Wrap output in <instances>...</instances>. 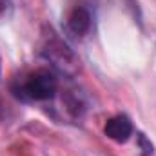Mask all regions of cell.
<instances>
[{
    "label": "cell",
    "instance_id": "cell-1",
    "mask_svg": "<svg viewBox=\"0 0 156 156\" xmlns=\"http://www.w3.org/2000/svg\"><path fill=\"white\" fill-rule=\"evenodd\" d=\"M56 89H58L56 76L49 69H37L22 83V96L27 100L44 102V100H51Z\"/></svg>",
    "mask_w": 156,
    "mask_h": 156
},
{
    "label": "cell",
    "instance_id": "cell-2",
    "mask_svg": "<svg viewBox=\"0 0 156 156\" xmlns=\"http://www.w3.org/2000/svg\"><path fill=\"white\" fill-rule=\"evenodd\" d=\"M104 133L109 140H113L116 144H125L133 136V122L125 115H116L105 122Z\"/></svg>",
    "mask_w": 156,
    "mask_h": 156
},
{
    "label": "cell",
    "instance_id": "cell-3",
    "mask_svg": "<svg viewBox=\"0 0 156 156\" xmlns=\"http://www.w3.org/2000/svg\"><path fill=\"white\" fill-rule=\"evenodd\" d=\"M91 24H93L91 13H89V9H85L83 5H76V7L69 13V16H67V26H69L71 33H75L78 37L87 35L89 29H91Z\"/></svg>",
    "mask_w": 156,
    "mask_h": 156
},
{
    "label": "cell",
    "instance_id": "cell-4",
    "mask_svg": "<svg viewBox=\"0 0 156 156\" xmlns=\"http://www.w3.org/2000/svg\"><path fill=\"white\" fill-rule=\"evenodd\" d=\"M5 4H7V0H0V13L5 9Z\"/></svg>",
    "mask_w": 156,
    "mask_h": 156
},
{
    "label": "cell",
    "instance_id": "cell-5",
    "mask_svg": "<svg viewBox=\"0 0 156 156\" xmlns=\"http://www.w3.org/2000/svg\"><path fill=\"white\" fill-rule=\"evenodd\" d=\"M0 69H2V62H0Z\"/></svg>",
    "mask_w": 156,
    "mask_h": 156
}]
</instances>
